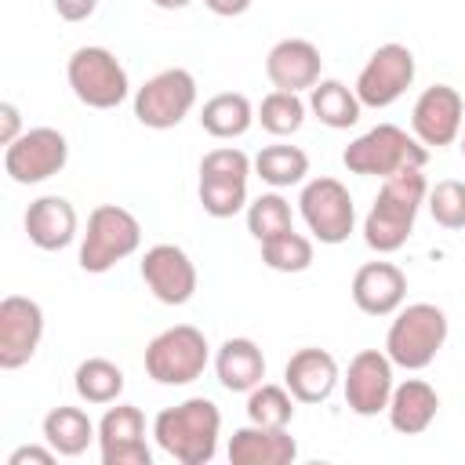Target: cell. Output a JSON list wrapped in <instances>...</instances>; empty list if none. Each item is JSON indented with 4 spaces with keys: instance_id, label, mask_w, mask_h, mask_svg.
Returning a JSON list of instances; mask_svg holds the SVG:
<instances>
[{
    "instance_id": "f35d334b",
    "label": "cell",
    "mask_w": 465,
    "mask_h": 465,
    "mask_svg": "<svg viewBox=\"0 0 465 465\" xmlns=\"http://www.w3.org/2000/svg\"><path fill=\"white\" fill-rule=\"evenodd\" d=\"M160 11H182V7H189L193 0H153Z\"/></svg>"
},
{
    "instance_id": "7c38bea8",
    "label": "cell",
    "mask_w": 465,
    "mask_h": 465,
    "mask_svg": "<svg viewBox=\"0 0 465 465\" xmlns=\"http://www.w3.org/2000/svg\"><path fill=\"white\" fill-rule=\"evenodd\" d=\"M414 73H418L414 51H411L407 44L389 40V44L374 47V54L363 62V69H360L352 91H356V98L363 102V109H389V105L400 102L403 91L414 84Z\"/></svg>"
},
{
    "instance_id": "8fae6325",
    "label": "cell",
    "mask_w": 465,
    "mask_h": 465,
    "mask_svg": "<svg viewBox=\"0 0 465 465\" xmlns=\"http://www.w3.org/2000/svg\"><path fill=\"white\" fill-rule=\"evenodd\" d=\"M69 163V142L58 127H29L4 145V174L15 185H40L62 174Z\"/></svg>"
},
{
    "instance_id": "f1b7e54d",
    "label": "cell",
    "mask_w": 465,
    "mask_h": 465,
    "mask_svg": "<svg viewBox=\"0 0 465 465\" xmlns=\"http://www.w3.org/2000/svg\"><path fill=\"white\" fill-rule=\"evenodd\" d=\"M254 174L269 185V189H291V185H302L305 174H309V153L298 149V145H265L258 156H254Z\"/></svg>"
},
{
    "instance_id": "7402d4cb",
    "label": "cell",
    "mask_w": 465,
    "mask_h": 465,
    "mask_svg": "<svg viewBox=\"0 0 465 465\" xmlns=\"http://www.w3.org/2000/svg\"><path fill=\"white\" fill-rule=\"evenodd\" d=\"M225 454L232 465H291L298 458V440L287 429L247 421L229 436Z\"/></svg>"
},
{
    "instance_id": "f546056e",
    "label": "cell",
    "mask_w": 465,
    "mask_h": 465,
    "mask_svg": "<svg viewBox=\"0 0 465 465\" xmlns=\"http://www.w3.org/2000/svg\"><path fill=\"white\" fill-rule=\"evenodd\" d=\"M305 113H309V102H305L302 94H294V91H276V87H272V91L258 102V109H254L262 131H269L272 138H291V134H298L302 124H305Z\"/></svg>"
},
{
    "instance_id": "52a82bcc",
    "label": "cell",
    "mask_w": 465,
    "mask_h": 465,
    "mask_svg": "<svg viewBox=\"0 0 465 465\" xmlns=\"http://www.w3.org/2000/svg\"><path fill=\"white\" fill-rule=\"evenodd\" d=\"M142 363H145V374L156 385H189L211 363L207 334L200 327H193V323H174V327L160 331L145 345Z\"/></svg>"
},
{
    "instance_id": "9c48e42d",
    "label": "cell",
    "mask_w": 465,
    "mask_h": 465,
    "mask_svg": "<svg viewBox=\"0 0 465 465\" xmlns=\"http://www.w3.org/2000/svg\"><path fill=\"white\" fill-rule=\"evenodd\" d=\"M196 76L182 65L160 69L134 91V120L149 131H171L196 109Z\"/></svg>"
},
{
    "instance_id": "44dd1931",
    "label": "cell",
    "mask_w": 465,
    "mask_h": 465,
    "mask_svg": "<svg viewBox=\"0 0 465 465\" xmlns=\"http://www.w3.org/2000/svg\"><path fill=\"white\" fill-rule=\"evenodd\" d=\"M338 381H341V371L327 349L305 345V349L291 352V360L283 363V385L291 389V396L298 403H323Z\"/></svg>"
},
{
    "instance_id": "4316f807",
    "label": "cell",
    "mask_w": 465,
    "mask_h": 465,
    "mask_svg": "<svg viewBox=\"0 0 465 465\" xmlns=\"http://www.w3.org/2000/svg\"><path fill=\"white\" fill-rule=\"evenodd\" d=\"M309 113L323 124V127H331V131H349L356 120H360V113H363V102L356 98V91L349 87V84H341V80H316L312 87H309Z\"/></svg>"
},
{
    "instance_id": "d4e9b609",
    "label": "cell",
    "mask_w": 465,
    "mask_h": 465,
    "mask_svg": "<svg viewBox=\"0 0 465 465\" xmlns=\"http://www.w3.org/2000/svg\"><path fill=\"white\" fill-rule=\"evenodd\" d=\"M44 443H51L58 450V458H80L91 443H98V425L87 418L84 407H51L40 421Z\"/></svg>"
},
{
    "instance_id": "ab89813d",
    "label": "cell",
    "mask_w": 465,
    "mask_h": 465,
    "mask_svg": "<svg viewBox=\"0 0 465 465\" xmlns=\"http://www.w3.org/2000/svg\"><path fill=\"white\" fill-rule=\"evenodd\" d=\"M458 149H461V160H465V131L458 134Z\"/></svg>"
},
{
    "instance_id": "d6986e66",
    "label": "cell",
    "mask_w": 465,
    "mask_h": 465,
    "mask_svg": "<svg viewBox=\"0 0 465 465\" xmlns=\"http://www.w3.org/2000/svg\"><path fill=\"white\" fill-rule=\"evenodd\" d=\"M352 302L367 316H392L407 302V272L392 262H363L352 272Z\"/></svg>"
},
{
    "instance_id": "ac0fdd59",
    "label": "cell",
    "mask_w": 465,
    "mask_h": 465,
    "mask_svg": "<svg viewBox=\"0 0 465 465\" xmlns=\"http://www.w3.org/2000/svg\"><path fill=\"white\" fill-rule=\"evenodd\" d=\"M320 69H323V54L312 40L305 36H287V40H276L265 54V76L276 91H309L316 80H320Z\"/></svg>"
},
{
    "instance_id": "5bb4252c",
    "label": "cell",
    "mask_w": 465,
    "mask_h": 465,
    "mask_svg": "<svg viewBox=\"0 0 465 465\" xmlns=\"http://www.w3.org/2000/svg\"><path fill=\"white\" fill-rule=\"evenodd\" d=\"M465 124V98L450 84H432L414 98L411 109V134L425 149H443L454 145Z\"/></svg>"
},
{
    "instance_id": "4fadbf2b",
    "label": "cell",
    "mask_w": 465,
    "mask_h": 465,
    "mask_svg": "<svg viewBox=\"0 0 465 465\" xmlns=\"http://www.w3.org/2000/svg\"><path fill=\"white\" fill-rule=\"evenodd\" d=\"M396 363L389 360L385 349H360L345 374H341V392H345V407L360 418H374L389 407L392 389H396Z\"/></svg>"
},
{
    "instance_id": "603a6c76",
    "label": "cell",
    "mask_w": 465,
    "mask_h": 465,
    "mask_svg": "<svg viewBox=\"0 0 465 465\" xmlns=\"http://www.w3.org/2000/svg\"><path fill=\"white\" fill-rule=\"evenodd\" d=\"M385 414H389V425L400 436H421L436 421V414H440V392L425 378L396 381Z\"/></svg>"
},
{
    "instance_id": "1f68e13d",
    "label": "cell",
    "mask_w": 465,
    "mask_h": 465,
    "mask_svg": "<svg viewBox=\"0 0 465 465\" xmlns=\"http://www.w3.org/2000/svg\"><path fill=\"white\" fill-rule=\"evenodd\" d=\"M287 229H294V214H291V203L280 196V189L262 193L247 203V232L258 243H265V240H272Z\"/></svg>"
},
{
    "instance_id": "74e56055",
    "label": "cell",
    "mask_w": 465,
    "mask_h": 465,
    "mask_svg": "<svg viewBox=\"0 0 465 465\" xmlns=\"http://www.w3.org/2000/svg\"><path fill=\"white\" fill-rule=\"evenodd\" d=\"M251 4L254 0H203V7L211 15H218V18H240V15L251 11Z\"/></svg>"
},
{
    "instance_id": "277c9868",
    "label": "cell",
    "mask_w": 465,
    "mask_h": 465,
    "mask_svg": "<svg viewBox=\"0 0 465 465\" xmlns=\"http://www.w3.org/2000/svg\"><path fill=\"white\" fill-rule=\"evenodd\" d=\"M341 163L360 178H389L407 167H425L429 149L396 124H378L341 149Z\"/></svg>"
},
{
    "instance_id": "ffe728a7",
    "label": "cell",
    "mask_w": 465,
    "mask_h": 465,
    "mask_svg": "<svg viewBox=\"0 0 465 465\" xmlns=\"http://www.w3.org/2000/svg\"><path fill=\"white\" fill-rule=\"evenodd\" d=\"M25 236L33 247L40 251H65L76 236H80V218H76V207L65 200V196H36L29 207H25Z\"/></svg>"
},
{
    "instance_id": "e575fe53",
    "label": "cell",
    "mask_w": 465,
    "mask_h": 465,
    "mask_svg": "<svg viewBox=\"0 0 465 465\" xmlns=\"http://www.w3.org/2000/svg\"><path fill=\"white\" fill-rule=\"evenodd\" d=\"M54 458H58V450L51 443H44V447L40 443H25V447H18V450L7 454V465H29V461L33 465H51Z\"/></svg>"
},
{
    "instance_id": "8d00e7d4",
    "label": "cell",
    "mask_w": 465,
    "mask_h": 465,
    "mask_svg": "<svg viewBox=\"0 0 465 465\" xmlns=\"http://www.w3.org/2000/svg\"><path fill=\"white\" fill-rule=\"evenodd\" d=\"M22 134V113L15 102H0V145H11Z\"/></svg>"
},
{
    "instance_id": "30bf717a",
    "label": "cell",
    "mask_w": 465,
    "mask_h": 465,
    "mask_svg": "<svg viewBox=\"0 0 465 465\" xmlns=\"http://www.w3.org/2000/svg\"><path fill=\"white\" fill-rule=\"evenodd\" d=\"M298 214L309 225L312 240H320L327 247L345 243L349 232L356 229L352 193L338 178H331V174H320V178H312V182L302 185V193H298Z\"/></svg>"
},
{
    "instance_id": "4dcf8cb0",
    "label": "cell",
    "mask_w": 465,
    "mask_h": 465,
    "mask_svg": "<svg viewBox=\"0 0 465 465\" xmlns=\"http://www.w3.org/2000/svg\"><path fill=\"white\" fill-rule=\"evenodd\" d=\"M294 396L287 385H272L262 381L247 392V421L254 425H269V429H287L294 421Z\"/></svg>"
},
{
    "instance_id": "83f0119b",
    "label": "cell",
    "mask_w": 465,
    "mask_h": 465,
    "mask_svg": "<svg viewBox=\"0 0 465 465\" xmlns=\"http://www.w3.org/2000/svg\"><path fill=\"white\" fill-rule=\"evenodd\" d=\"M124 371L113 363V360H105V356H87V360H80L76 363V371H73V389H76V396L84 400V403H94V407H109V403H116L120 400V392H124Z\"/></svg>"
},
{
    "instance_id": "e0dca14e",
    "label": "cell",
    "mask_w": 465,
    "mask_h": 465,
    "mask_svg": "<svg viewBox=\"0 0 465 465\" xmlns=\"http://www.w3.org/2000/svg\"><path fill=\"white\" fill-rule=\"evenodd\" d=\"M98 454L102 465H153L145 443V414L134 403H109L98 418Z\"/></svg>"
},
{
    "instance_id": "5b68a950",
    "label": "cell",
    "mask_w": 465,
    "mask_h": 465,
    "mask_svg": "<svg viewBox=\"0 0 465 465\" xmlns=\"http://www.w3.org/2000/svg\"><path fill=\"white\" fill-rule=\"evenodd\" d=\"M138 247H142V222L120 203H98L87 214V229L80 236V269L102 276L124 258H131Z\"/></svg>"
},
{
    "instance_id": "cb8c5ba5",
    "label": "cell",
    "mask_w": 465,
    "mask_h": 465,
    "mask_svg": "<svg viewBox=\"0 0 465 465\" xmlns=\"http://www.w3.org/2000/svg\"><path fill=\"white\" fill-rule=\"evenodd\" d=\"M214 374L225 392H251L265 378V356L254 338H225L214 352Z\"/></svg>"
},
{
    "instance_id": "6da1fadb",
    "label": "cell",
    "mask_w": 465,
    "mask_h": 465,
    "mask_svg": "<svg viewBox=\"0 0 465 465\" xmlns=\"http://www.w3.org/2000/svg\"><path fill=\"white\" fill-rule=\"evenodd\" d=\"M425 196H429L425 167H407L381 178V189L363 218V243L378 254H396L411 240Z\"/></svg>"
},
{
    "instance_id": "836d02e7",
    "label": "cell",
    "mask_w": 465,
    "mask_h": 465,
    "mask_svg": "<svg viewBox=\"0 0 465 465\" xmlns=\"http://www.w3.org/2000/svg\"><path fill=\"white\" fill-rule=\"evenodd\" d=\"M425 207L432 214L436 225L443 229H465V182L458 178H443L429 189Z\"/></svg>"
},
{
    "instance_id": "7a4b0ae2",
    "label": "cell",
    "mask_w": 465,
    "mask_h": 465,
    "mask_svg": "<svg viewBox=\"0 0 465 465\" xmlns=\"http://www.w3.org/2000/svg\"><path fill=\"white\" fill-rule=\"evenodd\" d=\"M153 440L167 458L182 465H207L218 454L222 411L207 396H189L153 418Z\"/></svg>"
},
{
    "instance_id": "2e32d148",
    "label": "cell",
    "mask_w": 465,
    "mask_h": 465,
    "mask_svg": "<svg viewBox=\"0 0 465 465\" xmlns=\"http://www.w3.org/2000/svg\"><path fill=\"white\" fill-rule=\"evenodd\" d=\"M44 341V309L36 298L7 294L0 302V371L25 367Z\"/></svg>"
},
{
    "instance_id": "3957f363",
    "label": "cell",
    "mask_w": 465,
    "mask_h": 465,
    "mask_svg": "<svg viewBox=\"0 0 465 465\" xmlns=\"http://www.w3.org/2000/svg\"><path fill=\"white\" fill-rule=\"evenodd\" d=\"M447 331H450V323L440 305H432V302L400 305L392 312V323L385 334V352L403 371H425L447 345Z\"/></svg>"
},
{
    "instance_id": "d590c367",
    "label": "cell",
    "mask_w": 465,
    "mask_h": 465,
    "mask_svg": "<svg viewBox=\"0 0 465 465\" xmlns=\"http://www.w3.org/2000/svg\"><path fill=\"white\" fill-rule=\"evenodd\" d=\"M62 22H87L98 11V0H51Z\"/></svg>"
},
{
    "instance_id": "ba28073f",
    "label": "cell",
    "mask_w": 465,
    "mask_h": 465,
    "mask_svg": "<svg viewBox=\"0 0 465 465\" xmlns=\"http://www.w3.org/2000/svg\"><path fill=\"white\" fill-rule=\"evenodd\" d=\"M65 80L87 109H116L131 94V76L124 62L102 47V44H84L69 54L65 62Z\"/></svg>"
},
{
    "instance_id": "d6a6232c",
    "label": "cell",
    "mask_w": 465,
    "mask_h": 465,
    "mask_svg": "<svg viewBox=\"0 0 465 465\" xmlns=\"http://www.w3.org/2000/svg\"><path fill=\"white\" fill-rule=\"evenodd\" d=\"M312 258H316L312 240L294 232V229H287V232H280V236L262 243V262L272 272H305L312 265Z\"/></svg>"
},
{
    "instance_id": "8992f818",
    "label": "cell",
    "mask_w": 465,
    "mask_h": 465,
    "mask_svg": "<svg viewBox=\"0 0 465 465\" xmlns=\"http://www.w3.org/2000/svg\"><path fill=\"white\" fill-rule=\"evenodd\" d=\"M254 174V160L236 149V145H218L211 153H203L200 160V207L211 218H232L240 211H247V178Z\"/></svg>"
},
{
    "instance_id": "484cf974",
    "label": "cell",
    "mask_w": 465,
    "mask_h": 465,
    "mask_svg": "<svg viewBox=\"0 0 465 465\" xmlns=\"http://www.w3.org/2000/svg\"><path fill=\"white\" fill-rule=\"evenodd\" d=\"M254 105L247 94L240 91H222V94H211L200 109V127L211 134V138H222V142H232V138H243L254 124Z\"/></svg>"
},
{
    "instance_id": "9a60e30c",
    "label": "cell",
    "mask_w": 465,
    "mask_h": 465,
    "mask_svg": "<svg viewBox=\"0 0 465 465\" xmlns=\"http://www.w3.org/2000/svg\"><path fill=\"white\" fill-rule=\"evenodd\" d=\"M138 272H142L149 294L163 305H185V302H193V294L200 287L196 265H193L189 251L178 243H153L142 254Z\"/></svg>"
}]
</instances>
